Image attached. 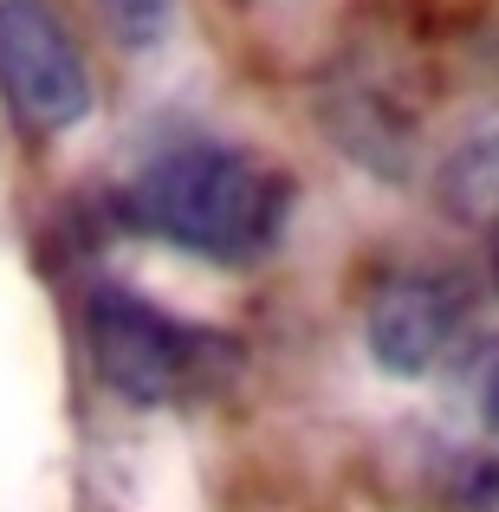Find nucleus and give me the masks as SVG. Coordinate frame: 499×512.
<instances>
[{
	"mask_svg": "<svg viewBox=\"0 0 499 512\" xmlns=\"http://www.w3.org/2000/svg\"><path fill=\"white\" fill-rule=\"evenodd\" d=\"M493 286H499V227H493Z\"/></svg>",
	"mask_w": 499,
	"mask_h": 512,
	"instance_id": "obj_9",
	"label": "nucleus"
},
{
	"mask_svg": "<svg viewBox=\"0 0 499 512\" xmlns=\"http://www.w3.org/2000/svg\"><path fill=\"white\" fill-rule=\"evenodd\" d=\"M467 331V273L454 266H402L376 286L363 338L389 376H428Z\"/></svg>",
	"mask_w": 499,
	"mask_h": 512,
	"instance_id": "obj_4",
	"label": "nucleus"
},
{
	"mask_svg": "<svg viewBox=\"0 0 499 512\" xmlns=\"http://www.w3.org/2000/svg\"><path fill=\"white\" fill-rule=\"evenodd\" d=\"M435 201L467 227H499V124L454 143L435 169Z\"/></svg>",
	"mask_w": 499,
	"mask_h": 512,
	"instance_id": "obj_6",
	"label": "nucleus"
},
{
	"mask_svg": "<svg viewBox=\"0 0 499 512\" xmlns=\"http://www.w3.org/2000/svg\"><path fill=\"white\" fill-rule=\"evenodd\" d=\"M124 208L137 227H150L156 240H175L195 260L247 266L279 240L286 188L227 143H182L130 182Z\"/></svg>",
	"mask_w": 499,
	"mask_h": 512,
	"instance_id": "obj_1",
	"label": "nucleus"
},
{
	"mask_svg": "<svg viewBox=\"0 0 499 512\" xmlns=\"http://www.w3.org/2000/svg\"><path fill=\"white\" fill-rule=\"evenodd\" d=\"M461 396L474 409L480 435L499 441V338H474L461 357Z\"/></svg>",
	"mask_w": 499,
	"mask_h": 512,
	"instance_id": "obj_7",
	"label": "nucleus"
},
{
	"mask_svg": "<svg viewBox=\"0 0 499 512\" xmlns=\"http://www.w3.org/2000/svg\"><path fill=\"white\" fill-rule=\"evenodd\" d=\"M0 98L39 137L91 117V65L52 0H0Z\"/></svg>",
	"mask_w": 499,
	"mask_h": 512,
	"instance_id": "obj_3",
	"label": "nucleus"
},
{
	"mask_svg": "<svg viewBox=\"0 0 499 512\" xmlns=\"http://www.w3.org/2000/svg\"><path fill=\"white\" fill-rule=\"evenodd\" d=\"M85 344H91L98 376L124 402L163 409V402L195 396L208 383L227 338H214V331L188 325V318L163 312V305L137 299L130 286H98L85 305Z\"/></svg>",
	"mask_w": 499,
	"mask_h": 512,
	"instance_id": "obj_2",
	"label": "nucleus"
},
{
	"mask_svg": "<svg viewBox=\"0 0 499 512\" xmlns=\"http://www.w3.org/2000/svg\"><path fill=\"white\" fill-rule=\"evenodd\" d=\"M325 117H331L337 143H344L363 169H383V175H402V169H409V117H396L383 98H376V91L337 85L331 104H325Z\"/></svg>",
	"mask_w": 499,
	"mask_h": 512,
	"instance_id": "obj_5",
	"label": "nucleus"
},
{
	"mask_svg": "<svg viewBox=\"0 0 499 512\" xmlns=\"http://www.w3.org/2000/svg\"><path fill=\"white\" fill-rule=\"evenodd\" d=\"M98 7L124 46H156L175 20V0H98Z\"/></svg>",
	"mask_w": 499,
	"mask_h": 512,
	"instance_id": "obj_8",
	"label": "nucleus"
}]
</instances>
